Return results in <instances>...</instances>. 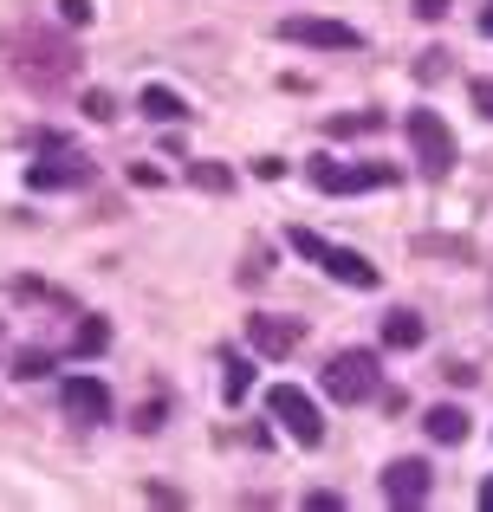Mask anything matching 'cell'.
Listing matches in <instances>:
<instances>
[{"label":"cell","instance_id":"obj_17","mask_svg":"<svg viewBox=\"0 0 493 512\" xmlns=\"http://www.w3.org/2000/svg\"><path fill=\"white\" fill-rule=\"evenodd\" d=\"M383 124V111H357V117H331V137H370V130H377Z\"/></svg>","mask_w":493,"mask_h":512},{"label":"cell","instance_id":"obj_8","mask_svg":"<svg viewBox=\"0 0 493 512\" xmlns=\"http://www.w3.org/2000/svg\"><path fill=\"white\" fill-rule=\"evenodd\" d=\"M377 487H383V500H390L396 512H409V506H422L435 493V474H429V461H416V454H403V461H390L377 474Z\"/></svg>","mask_w":493,"mask_h":512},{"label":"cell","instance_id":"obj_25","mask_svg":"<svg viewBox=\"0 0 493 512\" xmlns=\"http://www.w3.org/2000/svg\"><path fill=\"white\" fill-rule=\"evenodd\" d=\"M305 506H312V512H344V493H325V487H318Z\"/></svg>","mask_w":493,"mask_h":512},{"label":"cell","instance_id":"obj_7","mask_svg":"<svg viewBox=\"0 0 493 512\" xmlns=\"http://www.w3.org/2000/svg\"><path fill=\"white\" fill-rule=\"evenodd\" d=\"M279 39H292V46H318V52H357L364 46V33L344 20H312V13H292V20H279Z\"/></svg>","mask_w":493,"mask_h":512},{"label":"cell","instance_id":"obj_26","mask_svg":"<svg viewBox=\"0 0 493 512\" xmlns=\"http://www.w3.org/2000/svg\"><path fill=\"white\" fill-rule=\"evenodd\" d=\"M409 13H416V20H442L448 0H409Z\"/></svg>","mask_w":493,"mask_h":512},{"label":"cell","instance_id":"obj_3","mask_svg":"<svg viewBox=\"0 0 493 512\" xmlns=\"http://www.w3.org/2000/svg\"><path fill=\"white\" fill-rule=\"evenodd\" d=\"M377 389H383L377 350H338V357L325 363V396L338 402V409H351V402H370Z\"/></svg>","mask_w":493,"mask_h":512},{"label":"cell","instance_id":"obj_2","mask_svg":"<svg viewBox=\"0 0 493 512\" xmlns=\"http://www.w3.org/2000/svg\"><path fill=\"white\" fill-rule=\"evenodd\" d=\"M286 247H292V253H305V260H318L331 279H344V286H357V292H377V286H383V273L364 260V253L331 247V240H318V234H312V227H292V234H286Z\"/></svg>","mask_w":493,"mask_h":512},{"label":"cell","instance_id":"obj_4","mask_svg":"<svg viewBox=\"0 0 493 512\" xmlns=\"http://www.w3.org/2000/svg\"><path fill=\"white\" fill-rule=\"evenodd\" d=\"M409 150H416V169L429 175V182H442L448 169H455V130L442 124V111H409Z\"/></svg>","mask_w":493,"mask_h":512},{"label":"cell","instance_id":"obj_22","mask_svg":"<svg viewBox=\"0 0 493 512\" xmlns=\"http://www.w3.org/2000/svg\"><path fill=\"white\" fill-rule=\"evenodd\" d=\"M468 98H474V111H481L487 124H493V78H474V85H468Z\"/></svg>","mask_w":493,"mask_h":512},{"label":"cell","instance_id":"obj_11","mask_svg":"<svg viewBox=\"0 0 493 512\" xmlns=\"http://www.w3.org/2000/svg\"><path fill=\"white\" fill-rule=\"evenodd\" d=\"M247 338H253V350H260V357H292V350H299V338L305 331L292 325V318H247Z\"/></svg>","mask_w":493,"mask_h":512},{"label":"cell","instance_id":"obj_6","mask_svg":"<svg viewBox=\"0 0 493 512\" xmlns=\"http://www.w3.org/2000/svg\"><path fill=\"white\" fill-rule=\"evenodd\" d=\"M312 188H325V195H370V188H396V169L390 163L344 169V163H325V156H318V163H312Z\"/></svg>","mask_w":493,"mask_h":512},{"label":"cell","instance_id":"obj_29","mask_svg":"<svg viewBox=\"0 0 493 512\" xmlns=\"http://www.w3.org/2000/svg\"><path fill=\"white\" fill-rule=\"evenodd\" d=\"M481 33H487V39H493V7H487V13H481Z\"/></svg>","mask_w":493,"mask_h":512},{"label":"cell","instance_id":"obj_23","mask_svg":"<svg viewBox=\"0 0 493 512\" xmlns=\"http://www.w3.org/2000/svg\"><path fill=\"white\" fill-rule=\"evenodd\" d=\"M59 20L65 26H91V0H59Z\"/></svg>","mask_w":493,"mask_h":512},{"label":"cell","instance_id":"obj_10","mask_svg":"<svg viewBox=\"0 0 493 512\" xmlns=\"http://www.w3.org/2000/svg\"><path fill=\"white\" fill-rule=\"evenodd\" d=\"M85 182H91V163L78 150H65V156H52V163L26 169V188H39V195H52V188H85Z\"/></svg>","mask_w":493,"mask_h":512},{"label":"cell","instance_id":"obj_16","mask_svg":"<svg viewBox=\"0 0 493 512\" xmlns=\"http://www.w3.org/2000/svg\"><path fill=\"white\" fill-rule=\"evenodd\" d=\"M104 344H111V325H104V318H85V325L72 331V350H78V357H98Z\"/></svg>","mask_w":493,"mask_h":512},{"label":"cell","instance_id":"obj_28","mask_svg":"<svg viewBox=\"0 0 493 512\" xmlns=\"http://www.w3.org/2000/svg\"><path fill=\"white\" fill-rule=\"evenodd\" d=\"M474 500H481V512H493V474L481 480V493H474Z\"/></svg>","mask_w":493,"mask_h":512},{"label":"cell","instance_id":"obj_12","mask_svg":"<svg viewBox=\"0 0 493 512\" xmlns=\"http://www.w3.org/2000/svg\"><path fill=\"white\" fill-rule=\"evenodd\" d=\"M422 428H429L435 448H461V441H468V409H461V402H435V409L422 415Z\"/></svg>","mask_w":493,"mask_h":512},{"label":"cell","instance_id":"obj_13","mask_svg":"<svg viewBox=\"0 0 493 512\" xmlns=\"http://www.w3.org/2000/svg\"><path fill=\"white\" fill-rule=\"evenodd\" d=\"M137 111L150 117V124H176V117L189 111V104H182V98H176L169 85H143V91H137Z\"/></svg>","mask_w":493,"mask_h":512},{"label":"cell","instance_id":"obj_9","mask_svg":"<svg viewBox=\"0 0 493 512\" xmlns=\"http://www.w3.org/2000/svg\"><path fill=\"white\" fill-rule=\"evenodd\" d=\"M65 415L85 422V428H104L111 422V389L98 376H65Z\"/></svg>","mask_w":493,"mask_h":512},{"label":"cell","instance_id":"obj_18","mask_svg":"<svg viewBox=\"0 0 493 512\" xmlns=\"http://www.w3.org/2000/svg\"><path fill=\"white\" fill-rule=\"evenodd\" d=\"M221 389H228V402H241L253 389V363L247 357H228V376H221Z\"/></svg>","mask_w":493,"mask_h":512},{"label":"cell","instance_id":"obj_19","mask_svg":"<svg viewBox=\"0 0 493 512\" xmlns=\"http://www.w3.org/2000/svg\"><path fill=\"white\" fill-rule=\"evenodd\" d=\"M13 376H20V383H39V376H52V357L46 350H20V357H13Z\"/></svg>","mask_w":493,"mask_h":512},{"label":"cell","instance_id":"obj_24","mask_svg":"<svg viewBox=\"0 0 493 512\" xmlns=\"http://www.w3.org/2000/svg\"><path fill=\"white\" fill-rule=\"evenodd\" d=\"M137 428H143V435H156V428H163V402H143V409H137Z\"/></svg>","mask_w":493,"mask_h":512},{"label":"cell","instance_id":"obj_5","mask_svg":"<svg viewBox=\"0 0 493 512\" xmlns=\"http://www.w3.org/2000/svg\"><path fill=\"white\" fill-rule=\"evenodd\" d=\"M266 415H273L292 441H305V448H318V441H325V415H318V402L305 396V389H292V383L266 389Z\"/></svg>","mask_w":493,"mask_h":512},{"label":"cell","instance_id":"obj_27","mask_svg":"<svg viewBox=\"0 0 493 512\" xmlns=\"http://www.w3.org/2000/svg\"><path fill=\"white\" fill-rule=\"evenodd\" d=\"M279 169H286L279 156H260V163H253V175H260V182H279Z\"/></svg>","mask_w":493,"mask_h":512},{"label":"cell","instance_id":"obj_20","mask_svg":"<svg viewBox=\"0 0 493 512\" xmlns=\"http://www.w3.org/2000/svg\"><path fill=\"white\" fill-rule=\"evenodd\" d=\"M416 78H422V85H435V78H448V52H442V46H429V52L416 59Z\"/></svg>","mask_w":493,"mask_h":512},{"label":"cell","instance_id":"obj_21","mask_svg":"<svg viewBox=\"0 0 493 512\" xmlns=\"http://www.w3.org/2000/svg\"><path fill=\"white\" fill-rule=\"evenodd\" d=\"M85 117H91V124H111V117H117V98H111V91H85Z\"/></svg>","mask_w":493,"mask_h":512},{"label":"cell","instance_id":"obj_15","mask_svg":"<svg viewBox=\"0 0 493 512\" xmlns=\"http://www.w3.org/2000/svg\"><path fill=\"white\" fill-rule=\"evenodd\" d=\"M182 175H189L202 195H228V188H234V169L228 163H182Z\"/></svg>","mask_w":493,"mask_h":512},{"label":"cell","instance_id":"obj_14","mask_svg":"<svg viewBox=\"0 0 493 512\" xmlns=\"http://www.w3.org/2000/svg\"><path fill=\"white\" fill-rule=\"evenodd\" d=\"M422 344V318L416 312H390L383 318V350H416Z\"/></svg>","mask_w":493,"mask_h":512},{"label":"cell","instance_id":"obj_1","mask_svg":"<svg viewBox=\"0 0 493 512\" xmlns=\"http://www.w3.org/2000/svg\"><path fill=\"white\" fill-rule=\"evenodd\" d=\"M13 52H20V78L33 91H65L78 78V46L65 33H52V26H20Z\"/></svg>","mask_w":493,"mask_h":512}]
</instances>
